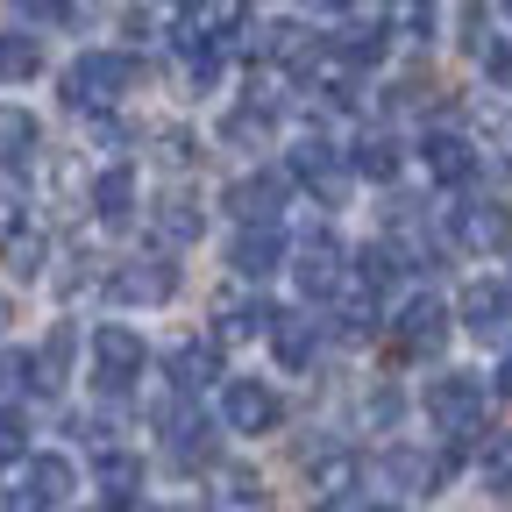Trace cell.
Wrapping results in <instances>:
<instances>
[{
    "instance_id": "obj_1",
    "label": "cell",
    "mask_w": 512,
    "mask_h": 512,
    "mask_svg": "<svg viewBox=\"0 0 512 512\" xmlns=\"http://www.w3.org/2000/svg\"><path fill=\"white\" fill-rule=\"evenodd\" d=\"M136 79H143V57H128V50H86L72 72H64V107H79V114L114 107Z\"/></svg>"
},
{
    "instance_id": "obj_2",
    "label": "cell",
    "mask_w": 512,
    "mask_h": 512,
    "mask_svg": "<svg viewBox=\"0 0 512 512\" xmlns=\"http://www.w3.org/2000/svg\"><path fill=\"white\" fill-rule=\"evenodd\" d=\"M427 420H434L448 441H470V434L484 427V384H477L470 370H441V377L427 384Z\"/></svg>"
},
{
    "instance_id": "obj_3",
    "label": "cell",
    "mask_w": 512,
    "mask_h": 512,
    "mask_svg": "<svg viewBox=\"0 0 512 512\" xmlns=\"http://www.w3.org/2000/svg\"><path fill=\"white\" fill-rule=\"evenodd\" d=\"M178 292V264L171 256H128V264L107 271V299L114 306H164Z\"/></svg>"
},
{
    "instance_id": "obj_4",
    "label": "cell",
    "mask_w": 512,
    "mask_h": 512,
    "mask_svg": "<svg viewBox=\"0 0 512 512\" xmlns=\"http://www.w3.org/2000/svg\"><path fill=\"white\" fill-rule=\"evenodd\" d=\"M342 264H349V256H342L335 235L299 242V249H292V292H299V299H335V292H342Z\"/></svg>"
},
{
    "instance_id": "obj_5",
    "label": "cell",
    "mask_w": 512,
    "mask_h": 512,
    "mask_svg": "<svg viewBox=\"0 0 512 512\" xmlns=\"http://www.w3.org/2000/svg\"><path fill=\"white\" fill-rule=\"evenodd\" d=\"M285 192H292V178H285V171H249V178H235V185H228V214H235L242 228H278Z\"/></svg>"
},
{
    "instance_id": "obj_6",
    "label": "cell",
    "mask_w": 512,
    "mask_h": 512,
    "mask_svg": "<svg viewBox=\"0 0 512 512\" xmlns=\"http://www.w3.org/2000/svg\"><path fill=\"white\" fill-rule=\"evenodd\" d=\"M221 420H228V434H271L278 427V392H271L264 377H228Z\"/></svg>"
},
{
    "instance_id": "obj_7",
    "label": "cell",
    "mask_w": 512,
    "mask_h": 512,
    "mask_svg": "<svg viewBox=\"0 0 512 512\" xmlns=\"http://www.w3.org/2000/svg\"><path fill=\"white\" fill-rule=\"evenodd\" d=\"M285 178H299V185H313V200H342V185H349V164L320 143V136H306V143H292V157H285Z\"/></svg>"
},
{
    "instance_id": "obj_8",
    "label": "cell",
    "mask_w": 512,
    "mask_h": 512,
    "mask_svg": "<svg viewBox=\"0 0 512 512\" xmlns=\"http://www.w3.org/2000/svg\"><path fill=\"white\" fill-rule=\"evenodd\" d=\"M143 363H150L143 335H128V328H100V335H93V370H100L107 392H128V384L143 377Z\"/></svg>"
},
{
    "instance_id": "obj_9",
    "label": "cell",
    "mask_w": 512,
    "mask_h": 512,
    "mask_svg": "<svg viewBox=\"0 0 512 512\" xmlns=\"http://www.w3.org/2000/svg\"><path fill=\"white\" fill-rule=\"evenodd\" d=\"M448 235H456L463 249H477V256H498L512 242V214L498 200H463L456 214H448Z\"/></svg>"
},
{
    "instance_id": "obj_10",
    "label": "cell",
    "mask_w": 512,
    "mask_h": 512,
    "mask_svg": "<svg viewBox=\"0 0 512 512\" xmlns=\"http://www.w3.org/2000/svg\"><path fill=\"white\" fill-rule=\"evenodd\" d=\"M264 320H271L264 335H271L278 363H285V370H306V363H313V349H320V320H313V313H292V306H271Z\"/></svg>"
},
{
    "instance_id": "obj_11",
    "label": "cell",
    "mask_w": 512,
    "mask_h": 512,
    "mask_svg": "<svg viewBox=\"0 0 512 512\" xmlns=\"http://www.w3.org/2000/svg\"><path fill=\"white\" fill-rule=\"evenodd\" d=\"M164 448H171V463L178 470H200V463H214V427L200 420V413H164Z\"/></svg>"
},
{
    "instance_id": "obj_12",
    "label": "cell",
    "mask_w": 512,
    "mask_h": 512,
    "mask_svg": "<svg viewBox=\"0 0 512 512\" xmlns=\"http://www.w3.org/2000/svg\"><path fill=\"white\" fill-rule=\"evenodd\" d=\"M228 264H235L242 278H271V271L285 264V235H278V228H242L235 249H228Z\"/></svg>"
},
{
    "instance_id": "obj_13",
    "label": "cell",
    "mask_w": 512,
    "mask_h": 512,
    "mask_svg": "<svg viewBox=\"0 0 512 512\" xmlns=\"http://www.w3.org/2000/svg\"><path fill=\"white\" fill-rule=\"evenodd\" d=\"M171 384H178V392H207V384L221 377V349L214 342H185V349H171Z\"/></svg>"
},
{
    "instance_id": "obj_14",
    "label": "cell",
    "mask_w": 512,
    "mask_h": 512,
    "mask_svg": "<svg viewBox=\"0 0 512 512\" xmlns=\"http://www.w3.org/2000/svg\"><path fill=\"white\" fill-rule=\"evenodd\" d=\"M420 150H427V171H434L441 185H463V178L477 171V150H470L463 136H448V128H434V136H427Z\"/></svg>"
},
{
    "instance_id": "obj_15",
    "label": "cell",
    "mask_w": 512,
    "mask_h": 512,
    "mask_svg": "<svg viewBox=\"0 0 512 512\" xmlns=\"http://www.w3.org/2000/svg\"><path fill=\"white\" fill-rule=\"evenodd\" d=\"M86 200H93L100 221H128V207H136V171H128V164H107V171L93 178Z\"/></svg>"
},
{
    "instance_id": "obj_16",
    "label": "cell",
    "mask_w": 512,
    "mask_h": 512,
    "mask_svg": "<svg viewBox=\"0 0 512 512\" xmlns=\"http://www.w3.org/2000/svg\"><path fill=\"white\" fill-rule=\"evenodd\" d=\"M456 313H463V328H470V335H498V320H505L512 306H505V292H498L491 278H477V285H463Z\"/></svg>"
},
{
    "instance_id": "obj_17",
    "label": "cell",
    "mask_w": 512,
    "mask_h": 512,
    "mask_svg": "<svg viewBox=\"0 0 512 512\" xmlns=\"http://www.w3.org/2000/svg\"><path fill=\"white\" fill-rule=\"evenodd\" d=\"M93 477H100V491L114 498V505H136V484H143V463L128 456V448H100L93 456Z\"/></svg>"
},
{
    "instance_id": "obj_18",
    "label": "cell",
    "mask_w": 512,
    "mask_h": 512,
    "mask_svg": "<svg viewBox=\"0 0 512 512\" xmlns=\"http://www.w3.org/2000/svg\"><path fill=\"white\" fill-rule=\"evenodd\" d=\"M441 328H448V306H441L434 292H420V299L399 313V342H406V349H434Z\"/></svg>"
},
{
    "instance_id": "obj_19",
    "label": "cell",
    "mask_w": 512,
    "mask_h": 512,
    "mask_svg": "<svg viewBox=\"0 0 512 512\" xmlns=\"http://www.w3.org/2000/svg\"><path fill=\"white\" fill-rule=\"evenodd\" d=\"M36 72H43V43L22 29H0V86H22Z\"/></svg>"
},
{
    "instance_id": "obj_20",
    "label": "cell",
    "mask_w": 512,
    "mask_h": 512,
    "mask_svg": "<svg viewBox=\"0 0 512 512\" xmlns=\"http://www.w3.org/2000/svg\"><path fill=\"white\" fill-rule=\"evenodd\" d=\"M0 264H8L15 278H43V264H50L43 228H15V235H0Z\"/></svg>"
},
{
    "instance_id": "obj_21",
    "label": "cell",
    "mask_w": 512,
    "mask_h": 512,
    "mask_svg": "<svg viewBox=\"0 0 512 512\" xmlns=\"http://www.w3.org/2000/svg\"><path fill=\"white\" fill-rule=\"evenodd\" d=\"M72 349H79L72 328H50V342L29 356V363H36V384H29V392H57V384H64V363H72Z\"/></svg>"
},
{
    "instance_id": "obj_22",
    "label": "cell",
    "mask_w": 512,
    "mask_h": 512,
    "mask_svg": "<svg viewBox=\"0 0 512 512\" xmlns=\"http://www.w3.org/2000/svg\"><path fill=\"white\" fill-rule=\"evenodd\" d=\"M384 477H392L399 491H427L441 477V463L427 456V448H392V456H384Z\"/></svg>"
},
{
    "instance_id": "obj_23",
    "label": "cell",
    "mask_w": 512,
    "mask_h": 512,
    "mask_svg": "<svg viewBox=\"0 0 512 512\" xmlns=\"http://www.w3.org/2000/svg\"><path fill=\"white\" fill-rule=\"evenodd\" d=\"M157 235H164L171 249H185V242L207 235V214L192 207V200H164V207H157Z\"/></svg>"
},
{
    "instance_id": "obj_24",
    "label": "cell",
    "mask_w": 512,
    "mask_h": 512,
    "mask_svg": "<svg viewBox=\"0 0 512 512\" xmlns=\"http://www.w3.org/2000/svg\"><path fill=\"white\" fill-rule=\"evenodd\" d=\"M36 150V114H22V107H0V164H22Z\"/></svg>"
},
{
    "instance_id": "obj_25",
    "label": "cell",
    "mask_w": 512,
    "mask_h": 512,
    "mask_svg": "<svg viewBox=\"0 0 512 512\" xmlns=\"http://www.w3.org/2000/svg\"><path fill=\"white\" fill-rule=\"evenodd\" d=\"M349 171H356V178H377V185H384V178L399 171V143H392V136H363V143L349 150Z\"/></svg>"
},
{
    "instance_id": "obj_26",
    "label": "cell",
    "mask_w": 512,
    "mask_h": 512,
    "mask_svg": "<svg viewBox=\"0 0 512 512\" xmlns=\"http://www.w3.org/2000/svg\"><path fill=\"white\" fill-rule=\"evenodd\" d=\"M399 271H406V264H399V249H392V242H370V249L356 256V285H363V292H384Z\"/></svg>"
},
{
    "instance_id": "obj_27",
    "label": "cell",
    "mask_w": 512,
    "mask_h": 512,
    "mask_svg": "<svg viewBox=\"0 0 512 512\" xmlns=\"http://www.w3.org/2000/svg\"><path fill=\"white\" fill-rule=\"evenodd\" d=\"M22 484H36V491H43V498H50V505H57V498H64V491H72V463H64V456H36V463H29V477H22Z\"/></svg>"
},
{
    "instance_id": "obj_28",
    "label": "cell",
    "mask_w": 512,
    "mask_h": 512,
    "mask_svg": "<svg viewBox=\"0 0 512 512\" xmlns=\"http://www.w3.org/2000/svg\"><path fill=\"white\" fill-rule=\"evenodd\" d=\"M256 320H264V313H249V306H235V299H228V306H221V328H214L207 342H214V349H235V342H249V335H256Z\"/></svg>"
},
{
    "instance_id": "obj_29",
    "label": "cell",
    "mask_w": 512,
    "mask_h": 512,
    "mask_svg": "<svg viewBox=\"0 0 512 512\" xmlns=\"http://www.w3.org/2000/svg\"><path fill=\"white\" fill-rule=\"evenodd\" d=\"M484 484H491L498 498H512V434H491V448H484Z\"/></svg>"
},
{
    "instance_id": "obj_30",
    "label": "cell",
    "mask_w": 512,
    "mask_h": 512,
    "mask_svg": "<svg viewBox=\"0 0 512 512\" xmlns=\"http://www.w3.org/2000/svg\"><path fill=\"white\" fill-rule=\"evenodd\" d=\"M221 136H228V143H242V150H256V143H271V121L256 114V107H242V114H228V121H221Z\"/></svg>"
},
{
    "instance_id": "obj_31",
    "label": "cell",
    "mask_w": 512,
    "mask_h": 512,
    "mask_svg": "<svg viewBox=\"0 0 512 512\" xmlns=\"http://www.w3.org/2000/svg\"><path fill=\"white\" fill-rule=\"evenodd\" d=\"M313 484L328 491V498H349V491H356V456H328V463L313 470Z\"/></svg>"
},
{
    "instance_id": "obj_32",
    "label": "cell",
    "mask_w": 512,
    "mask_h": 512,
    "mask_svg": "<svg viewBox=\"0 0 512 512\" xmlns=\"http://www.w3.org/2000/svg\"><path fill=\"white\" fill-rule=\"evenodd\" d=\"M370 320H377V306H370V292H356V299L342 306V320H335V328H342L349 342H363V335H370Z\"/></svg>"
},
{
    "instance_id": "obj_33",
    "label": "cell",
    "mask_w": 512,
    "mask_h": 512,
    "mask_svg": "<svg viewBox=\"0 0 512 512\" xmlns=\"http://www.w3.org/2000/svg\"><path fill=\"white\" fill-rule=\"evenodd\" d=\"M22 448H29V427H22V413H8V406H0V463H15Z\"/></svg>"
},
{
    "instance_id": "obj_34",
    "label": "cell",
    "mask_w": 512,
    "mask_h": 512,
    "mask_svg": "<svg viewBox=\"0 0 512 512\" xmlns=\"http://www.w3.org/2000/svg\"><path fill=\"white\" fill-rule=\"evenodd\" d=\"M157 157H164L171 171H185V164H192V136H185V128H164V136H157Z\"/></svg>"
},
{
    "instance_id": "obj_35",
    "label": "cell",
    "mask_w": 512,
    "mask_h": 512,
    "mask_svg": "<svg viewBox=\"0 0 512 512\" xmlns=\"http://www.w3.org/2000/svg\"><path fill=\"white\" fill-rule=\"evenodd\" d=\"M0 512H50V498H43L36 484H15L8 498H0Z\"/></svg>"
},
{
    "instance_id": "obj_36",
    "label": "cell",
    "mask_w": 512,
    "mask_h": 512,
    "mask_svg": "<svg viewBox=\"0 0 512 512\" xmlns=\"http://www.w3.org/2000/svg\"><path fill=\"white\" fill-rule=\"evenodd\" d=\"M484 72H491L498 86H512V43H491V50H484Z\"/></svg>"
},
{
    "instance_id": "obj_37",
    "label": "cell",
    "mask_w": 512,
    "mask_h": 512,
    "mask_svg": "<svg viewBox=\"0 0 512 512\" xmlns=\"http://www.w3.org/2000/svg\"><path fill=\"white\" fill-rule=\"evenodd\" d=\"M221 484H228L235 505H256V477H249V470H221Z\"/></svg>"
},
{
    "instance_id": "obj_38",
    "label": "cell",
    "mask_w": 512,
    "mask_h": 512,
    "mask_svg": "<svg viewBox=\"0 0 512 512\" xmlns=\"http://www.w3.org/2000/svg\"><path fill=\"white\" fill-rule=\"evenodd\" d=\"M498 392H505V399H512V349H505V356H498Z\"/></svg>"
},
{
    "instance_id": "obj_39",
    "label": "cell",
    "mask_w": 512,
    "mask_h": 512,
    "mask_svg": "<svg viewBox=\"0 0 512 512\" xmlns=\"http://www.w3.org/2000/svg\"><path fill=\"white\" fill-rule=\"evenodd\" d=\"M0 320H8V299H0Z\"/></svg>"
},
{
    "instance_id": "obj_40",
    "label": "cell",
    "mask_w": 512,
    "mask_h": 512,
    "mask_svg": "<svg viewBox=\"0 0 512 512\" xmlns=\"http://www.w3.org/2000/svg\"><path fill=\"white\" fill-rule=\"evenodd\" d=\"M505 306H512V285H505Z\"/></svg>"
},
{
    "instance_id": "obj_41",
    "label": "cell",
    "mask_w": 512,
    "mask_h": 512,
    "mask_svg": "<svg viewBox=\"0 0 512 512\" xmlns=\"http://www.w3.org/2000/svg\"><path fill=\"white\" fill-rule=\"evenodd\" d=\"M0 363H8V356H0Z\"/></svg>"
},
{
    "instance_id": "obj_42",
    "label": "cell",
    "mask_w": 512,
    "mask_h": 512,
    "mask_svg": "<svg viewBox=\"0 0 512 512\" xmlns=\"http://www.w3.org/2000/svg\"><path fill=\"white\" fill-rule=\"evenodd\" d=\"M320 512H328V505H320Z\"/></svg>"
}]
</instances>
